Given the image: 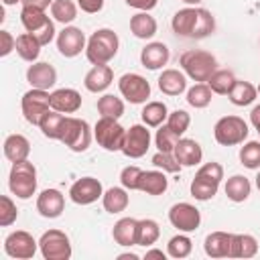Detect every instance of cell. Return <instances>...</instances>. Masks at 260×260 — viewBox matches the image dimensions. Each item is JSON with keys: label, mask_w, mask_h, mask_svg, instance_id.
I'll list each match as a JSON object with an SVG mask.
<instances>
[{"label": "cell", "mask_w": 260, "mask_h": 260, "mask_svg": "<svg viewBox=\"0 0 260 260\" xmlns=\"http://www.w3.org/2000/svg\"><path fill=\"white\" fill-rule=\"evenodd\" d=\"M20 110H22V116L28 124L39 126L43 116L51 110V93L47 89L30 87L20 100Z\"/></svg>", "instance_id": "ba28073f"}, {"label": "cell", "mask_w": 260, "mask_h": 260, "mask_svg": "<svg viewBox=\"0 0 260 260\" xmlns=\"http://www.w3.org/2000/svg\"><path fill=\"white\" fill-rule=\"evenodd\" d=\"M179 65L187 77L197 83H207V79L217 71V59L203 49H189L179 57Z\"/></svg>", "instance_id": "3957f363"}, {"label": "cell", "mask_w": 260, "mask_h": 260, "mask_svg": "<svg viewBox=\"0 0 260 260\" xmlns=\"http://www.w3.org/2000/svg\"><path fill=\"white\" fill-rule=\"evenodd\" d=\"M20 4H22V8H35V10H45L47 12V8H51L53 0H22Z\"/></svg>", "instance_id": "db71d44e"}, {"label": "cell", "mask_w": 260, "mask_h": 260, "mask_svg": "<svg viewBox=\"0 0 260 260\" xmlns=\"http://www.w3.org/2000/svg\"><path fill=\"white\" fill-rule=\"evenodd\" d=\"M77 6L87 14H98L104 8V0H77Z\"/></svg>", "instance_id": "816d5d0a"}, {"label": "cell", "mask_w": 260, "mask_h": 260, "mask_svg": "<svg viewBox=\"0 0 260 260\" xmlns=\"http://www.w3.org/2000/svg\"><path fill=\"white\" fill-rule=\"evenodd\" d=\"M104 195L102 181L95 177H81L69 187V199L77 205H89L95 203Z\"/></svg>", "instance_id": "5bb4252c"}, {"label": "cell", "mask_w": 260, "mask_h": 260, "mask_svg": "<svg viewBox=\"0 0 260 260\" xmlns=\"http://www.w3.org/2000/svg\"><path fill=\"white\" fill-rule=\"evenodd\" d=\"M191 195L197 199V201H209L217 195V189H219V183L209 179V177H203L199 173H195L193 181H191Z\"/></svg>", "instance_id": "4dcf8cb0"}, {"label": "cell", "mask_w": 260, "mask_h": 260, "mask_svg": "<svg viewBox=\"0 0 260 260\" xmlns=\"http://www.w3.org/2000/svg\"><path fill=\"white\" fill-rule=\"evenodd\" d=\"M51 18L47 16L45 10H35V8H22L20 10V22L26 32H37L41 26H45Z\"/></svg>", "instance_id": "60d3db41"}, {"label": "cell", "mask_w": 260, "mask_h": 260, "mask_svg": "<svg viewBox=\"0 0 260 260\" xmlns=\"http://www.w3.org/2000/svg\"><path fill=\"white\" fill-rule=\"evenodd\" d=\"M91 128L85 120L81 118H75V116H67V122H65V130H63V136H61V142L73 150V152H85L91 144Z\"/></svg>", "instance_id": "9c48e42d"}, {"label": "cell", "mask_w": 260, "mask_h": 260, "mask_svg": "<svg viewBox=\"0 0 260 260\" xmlns=\"http://www.w3.org/2000/svg\"><path fill=\"white\" fill-rule=\"evenodd\" d=\"M37 248H39V242L24 230H16V232H10L4 240V252L6 256L10 258H16V260H28L37 254Z\"/></svg>", "instance_id": "30bf717a"}, {"label": "cell", "mask_w": 260, "mask_h": 260, "mask_svg": "<svg viewBox=\"0 0 260 260\" xmlns=\"http://www.w3.org/2000/svg\"><path fill=\"white\" fill-rule=\"evenodd\" d=\"M98 112H100V118L118 120L124 116V102H122V98H116L114 93H104L98 100Z\"/></svg>", "instance_id": "d590c367"}, {"label": "cell", "mask_w": 260, "mask_h": 260, "mask_svg": "<svg viewBox=\"0 0 260 260\" xmlns=\"http://www.w3.org/2000/svg\"><path fill=\"white\" fill-rule=\"evenodd\" d=\"M130 203V195L126 187H110L102 195V205L108 213H122Z\"/></svg>", "instance_id": "83f0119b"}, {"label": "cell", "mask_w": 260, "mask_h": 260, "mask_svg": "<svg viewBox=\"0 0 260 260\" xmlns=\"http://www.w3.org/2000/svg\"><path fill=\"white\" fill-rule=\"evenodd\" d=\"M179 138H181V136H179L177 132H173L167 124H162V126H158L156 134H154V144H156V148L162 150V152H173L175 146H177V142H179Z\"/></svg>", "instance_id": "ee69618b"}, {"label": "cell", "mask_w": 260, "mask_h": 260, "mask_svg": "<svg viewBox=\"0 0 260 260\" xmlns=\"http://www.w3.org/2000/svg\"><path fill=\"white\" fill-rule=\"evenodd\" d=\"M39 250L45 260H69L73 250L69 236L61 230H47L39 238Z\"/></svg>", "instance_id": "52a82bcc"}, {"label": "cell", "mask_w": 260, "mask_h": 260, "mask_svg": "<svg viewBox=\"0 0 260 260\" xmlns=\"http://www.w3.org/2000/svg\"><path fill=\"white\" fill-rule=\"evenodd\" d=\"M256 95H258L256 85H252L250 81H242V79H236V83H234L232 91L228 93L230 102H232L234 106H240V108L250 106V104L256 100Z\"/></svg>", "instance_id": "836d02e7"}, {"label": "cell", "mask_w": 260, "mask_h": 260, "mask_svg": "<svg viewBox=\"0 0 260 260\" xmlns=\"http://www.w3.org/2000/svg\"><path fill=\"white\" fill-rule=\"evenodd\" d=\"M65 122H67V116H65V114H61V112H57V110H49V112L43 116L39 128H41V132H43L45 138L61 140L63 130H65Z\"/></svg>", "instance_id": "484cf974"}, {"label": "cell", "mask_w": 260, "mask_h": 260, "mask_svg": "<svg viewBox=\"0 0 260 260\" xmlns=\"http://www.w3.org/2000/svg\"><path fill=\"white\" fill-rule=\"evenodd\" d=\"M258 242L250 234H232V258H254Z\"/></svg>", "instance_id": "1f68e13d"}, {"label": "cell", "mask_w": 260, "mask_h": 260, "mask_svg": "<svg viewBox=\"0 0 260 260\" xmlns=\"http://www.w3.org/2000/svg\"><path fill=\"white\" fill-rule=\"evenodd\" d=\"M167 187H169V179H167L165 171H160V169L142 171L138 191H144L146 195H162L167 191Z\"/></svg>", "instance_id": "4316f807"}, {"label": "cell", "mask_w": 260, "mask_h": 260, "mask_svg": "<svg viewBox=\"0 0 260 260\" xmlns=\"http://www.w3.org/2000/svg\"><path fill=\"white\" fill-rule=\"evenodd\" d=\"M181 2H185L187 6H199L203 0H181Z\"/></svg>", "instance_id": "680465c9"}, {"label": "cell", "mask_w": 260, "mask_h": 260, "mask_svg": "<svg viewBox=\"0 0 260 260\" xmlns=\"http://www.w3.org/2000/svg\"><path fill=\"white\" fill-rule=\"evenodd\" d=\"M81 108V93L73 87H59L51 91V110L61 114H75Z\"/></svg>", "instance_id": "ac0fdd59"}, {"label": "cell", "mask_w": 260, "mask_h": 260, "mask_svg": "<svg viewBox=\"0 0 260 260\" xmlns=\"http://www.w3.org/2000/svg\"><path fill=\"white\" fill-rule=\"evenodd\" d=\"M225 195H228V199L230 201H234V203H242V201H246L248 197H250V193H252V183H250V179L248 177H244V175H232L228 181H225Z\"/></svg>", "instance_id": "f1b7e54d"}, {"label": "cell", "mask_w": 260, "mask_h": 260, "mask_svg": "<svg viewBox=\"0 0 260 260\" xmlns=\"http://www.w3.org/2000/svg\"><path fill=\"white\" fill-rule=\"evenodd\" d=\"M256 187H258V191H260V171H258V175H256Z\"/></svg>", "instance_id": "94428289"}, {"label": "cell", "mask_w": 260, "mask_h": 260, "mask_svg": "<svg viewBox=\"0 0 260 260\" xmlns=\"http://www.w3.org/2000/svg\"><path fill=\"white\" fill-rule=\"evenodd\" d=\"M41 43L37 41V37L35 35H30V32H22V35H18L16 37V53H18V57L22 59V61H28V63H35L37 59H39V55H41Z\"/></svg>", "instance_id": "d6a6232c"}, {"label": "cell", "mask_w": 260, "mask_h": 260, "mask_svg": "<svg viewBox=\"0 0 260 260\" xmlns=\"http://www.w3.org/2000/svg\"><path fill=\"white\" fill-rule=\"evenodd\" d=\"M26 81L30 83V87L49 91L57 83V71L53 65H49L45 61H35L26 69Z\"/></svg>", "instance_id": "2e32d148"}, {"label": "cell", "mask_w": 260, "mask_h": 260, "mask_svg": "<svg viewBox=\"0 0 260 260\" xmlns=\"http://www.w3.org/2000/svg\"><path fill=\"white\" fill-rule=\"evenodd\" d=\"M167 126H169L173 132H177L179 136H183V134L189 130V126H191V116H189V112H185V110H173V112H169Z\"/></svg>", "instance_id": "f6af8a7d"}, {"label": "cell", "mask_w": 260, "mask_h": 260, "mask_svg": "<svg viewBox=\"0 0 260 260\" xmlns=\"http://www.w3.org/2000/svg\"><path fill=\"white\" fill-rule=\"evenodd\" d=\"M112 236H114V242L118 246H124V248H130V246H136V238H138V219L134 217H120L114 228H112Z\"/></svg>", "instance_id": "603a6c76"}, {"label": "cell", "mask_w": 260, "mask_h": 260, "mask_svg": "<svg viewBox=\"0 0 260 260\" xmlns=\"http://www.w3.org/2000/svg\"><path fill=\"white\" fill-rule=\"evenodd\" d=\"M250 122H252V126L256 128V132H258V136H260V104L252 108V112H250Z\"/></svg>", "instance_id": "11a10c76"}, {"label": "cell", "mask_w": 260, "mask_h": 260, "mask_svg": "<svg viewBox=\"0 0 260 260\" xmlns=\"http://www.w3.org/2000/svg\"><path fill=\"white\" fill-rule=\"evenodd\" d=\"M124 2L128 6H132V8L140 10V12H148V10H152L158 4V0H124Z\"/></svg>", "instance_id": "f5cc1de1"}, {"label": "cell", "mask_w": 260, "mask_h": 260, "mask_svg": "<svg viewBox=\"0 0 260 260\" xmlns=\"http://www.w3.org/2000/svg\"><path fill=\"white\" fill-rule=\"evenodd\" d=\"M65 209V195L59 189H45L39 193L37 197V211L47 217V219H55L63 213Z\"/></svg>", "instance_id": "e0dca14e"}, {"label": "cell", "mask_w": 260, "mask_h": 260, "mask_svg": "<svg viewBox=\"0 0 260 260\" xmlns=\"http://www.w3.org/2000/svg\"><path fill=\"white\" fill-rule=\"evenodd\" d=\"M120 95L130 104H144L150 98V83L138 73H124L118 79Z\"/></svg>", "instance_id": "8fae6325"}, {"label": "cell", "mask_w": 260, "mask_h": 260, "mask_svg": "<svg viewBox=\"0 0 260 260\" xmlns=\"http://www.w3.org/2000/svg\"><path fill=\"white\" fill-rule=\"evenodd\" d=\"M169 57H171V51L165 43H158V41H152L148 43L142 51H140V63L142 67L150 69V71H156V69H162L167 63H169Z\"/></svg>", "instance_id": "d6986e66"}, {"label": "cell", "mask_w": 260, "mask_h": 260, "mask_svg": "<svg viewBox=\"0 0 260 260\" xmlns=\"http://www.w3.org/2000/svg\"><path fill=\"white\" fill-rule=\"evenodd\" d=\"M10 193L18 199H30L37 193V167L26 158L20 162H12L8 175Z\"/></svg>", "instance_id": "277c9868"}, {"label": "cell", "mask_w": 260, "mask_h": 260, "mask_svg": "<svg viewBox=\"0 0 260 260\" xmlns=\"http://www.w3.org/2000/svg\"><path fill=\"white\" fill-rule=\"evenodd\" d=\"M120 39L112 28H98L87 39L85 57L91 65H106L118 55Z\"/></svg>", "instance_id": "7a4b0ae2"}, {"label": "cell", "mask_w": 260, "mask_h": 260, "mask_svg": "<svg viewBox=\"0 0 260 260\" xmlns=\"http://www.w3.org/2000/svg\"><path fill=\"white\" fill-rule=\"evenodd\" d=\"M130 32L136 37V39H152L156 35V20L154 16H150L148 12H136L132 18H130Z\"/></svg>", "instance_id": "f546056e"}, {"label": "cell", "mask_w": 260, "mask_h": 260, "mask_svg": "<svg viewBox=\"0 0 260 260\" xmlns=\"http://www.w3.org/2000/svg\"><path fill=\"white\" fill-rule=\"evenodd\" d=\"M250 130L248 124L244 122V118L240 116H223L215 122L213 126V138L217 144L221 146H236L242 144L248 138Z\"/></svg>", "instance_id": "5b68a950"}, {"label": "cell", "mask_w": 260, "mask_h": 260, "mask_svg": "<svg viewBox=\"0 0 260 260\" xmlns=\"http://www.w3.org/2000/svg\"><path fill=\"white\" fill-rule=\"evenodd\" d=\"M191 250H193V242H191L189 236H185V232L173 236V238L169 240V244H167V254H169L171 258H177V260L187 258V256L191 254Z\"/></svg>", "instance_id": "b9f144b4"}, {"label": "cell", "mask_w": 260, "mask_h": 260, "mask_svg": "<svg viewBox=\"0 0 260 260\" xmlns=\"http://www.w3.org/2000/svg\"><path fill=\"white\" fill-rule=\"evenodd\" d=\"M258 43H260V39H258Z\"/></svg>", "instance_id": "be15d7a7"}, {"label": "cell", "mask_w": 260, "mask_h": 260, "mask_svg": "<svg viewBox=\"0 0 260 260\" xmlns=\"http://www.w3.org/2000/svg\"><path fill=\"white\" fill-rule=\"evenodd\" d=\"M118 260H138V256L134 252H126V254H120Z\"/></svg>", "instance_id": "6f0895ef"}, {"label": "cell", "mask_w": 260, "mask_h": 260, "mask_svg": "<svg viewBox=\"0 0 260 260\" xmlns=\"http://www.w3.org/2000/svg\"><path fill=\"white\" fill-rule=\"evenodd\" d=\"M158 89L165 93V95H181L183 91H187V77L183 71L179 69H165L160 75H158Z\"/></svg>", "instance_id": "cb8c5ba5"}, {"label": "cell", "mask_w": 260, "mask_h": 260, "mask_svg": "<svg viewBox=\"0 0 260 260\" xmlns=\"http://www.w3.org/2000/svg\"><path fill=\"white\" fill-rule=\"evenodd\" d=\"M93 138L104 150L116 152V150H122L124 146L126 128H122L120 122L114 118H100L93 126Z\"/></svg>", "instance_id": "8992f818"}, {"label": "cell", "mask_w": 260, "mask_h": 260, "mask_svg": "<svg viewBox=\"0 0 260 260\" xmlns=\"http://www.w3.org/2000/svg\"><path fill=\"white\" fill-rule=\"evenodd\" d=\"M152 165L156 169L165 171V173H181V169H183L181 162L175 158L173 152H162V150H158L156 154H152Z\"/></svg>", "instance_id": "bcb514c9"}, {"label": "cell", "mask_w": 260, "mask_h": 260, "mask_svg": "<svg viewBox=\"0 0 260 260\" xmlns=\"http://www.w3.org/2000/svg\"><path fill=\"white\" fill-rule=\"evenodd\" d=\"M169 221L173 228H177L179 232H195L201 223V213L195 205L187 203V201H181V203H175L171 209H169Z\"/></svg>", "instance_id": "4fadbf2b"}, {"label": "cell", "mask_w": 260, "mask_h": 260, "mask_svg": "<svg viewBox=\"0 0 260 260\" xmlns=\"http://www.w3.org/2000/svg\"><path fill=\"white\" fill-rule=\"evenodd\" d=\"M256 89H258V93H260V83H258V85H256Z\"/></svg>", "instance_id": "6125c7cd"}, {"label": "cell", "mask_w": 260, "mask_h": 260, "mask_svg": "<svg viewBox=\"0 0 260 260\" xmlns=\"http://www.w3.org/2000/svg\"><path fill=\"white\" fill-rule=\"evenodd\" d=\"M51 16H53V20H57L65 26L77 18V4L73 0H53Z\"/></svg>", "instance_id": "f35d334b"}, {"label": "cell", "mask_w": 260, "mask_h": 260, "mask_svg": "<svg viewBox=\"0 0 260 260\" xmlns=\"http://www.w3.org/2000/svg\"><path fill=\"white\" fill-rule=\"evenodd\" d=\"M112 81H114V71H112V67L108 63L106 65H93L83 77V85L91 93L106 91L112 85Z\"/></svg>", "instance_id": "ffe728a7"}, {"label": "cell", "mask_w": 260, "mask_h": 260, "mask_svg": "<svg viewBox=\"0 0 260 260\" xmlns=\"http://www.w3.org/2000/svg\"><path fill=\"white\" fill-rule=\"evenodd\" d=\"M203 250L209 258H232V234L211 232L205 236Z\"/></svg>", "instance_id": "7402d4cb"}, {"label": "cell", "mask_w": 260, "mask_h": 260, "mask_svg": "<svg viewBox=\"0 0 260 260\" xmlns=\"http://www.w3.org/2000/svg\"><path fill=\"white\" fill-rule=\"evenodd\" d=\"M236 83V75L230 71V69H217L209 79H207V85L211 87L213 93L217 95H228L232 91Z\"/></svg>", "instance_id": "74e56055"}, {"label": "cell", "mask_w": 260, "mask_h": 260, "mask_svg": "<svg viewBox=\"0 0 260 260\" xmlns=\"http://www.w3.org/2000/svg\"><path fill=\"white\" fill-rule=\"evenodd\" d=\"M175 158L181 162V167H195L201 162L203 158V150H201V144L195 140V138H179L175 150H173Z\"/></svg>", "instance_id": "44dd1931"}, {"label": "cell", "mask_w": 260, "mask_h": 260, "mask_svg": "<svg viewBox=\"0 0 260 260\" xmlns=\"http://www.w3.org/2000/svg\"><path fill=\"white\" fill-rule=\"evenodd\" d=\"M30 35H35V37H37V41L45 47V45H49V43L55 39V22H53V20H49L45 26H41L37 32H30Z\"/></svg>", "instance_id": "f907efd6"}, {"label": "cell", "mask_w": 260, "mask_h": 260, "mask_svg": "<svg viewBox=\"0 0 260 260\" xmlns=\"http://www.w3.org/2000/svg\"><path fill=\"white\" fill-rule=\"evenodd\" d=\"M171 28L175 35L183 39H205L215 30V18L209 10L201 6H187L175 12L171 20Z\"/></svg>", "instance_id": "6da1fadb"}, {"label": "cell", "mask_w": 260, "mask_h": 260, "mask_svg": "<svg viewBox=\"0 0 260 260\" xmlns=\"http://www.w3.org/2000/svg\"><path fill=\"white\" fill-rule=\"evenodd\" d=\"M150 140H152V136H150V130L146 124H132L126 130L124 146L120 152H124L128 158H140L150 148Z\"/></svg>", "instance_id": "7c38bea8"}, {"label": "cell", "mask_w": 260, "mask_h": 260, "mask_svg": "<svg viewBox=\"0 0 260 260\" xmlns=\"http://www.w3.org/2000/svg\"><path fill=\"white\" fill-rule=\"evenodd\" d=\"M240 162L250 171L260 169V140H250L240 148Z\"/></svg>", "instance_id": "7bdbcfd3"}, {"label": "cell", "mask_w": 260, "mask_h": 260, "mask_svg": "<svg viewBox=\"0 0 260 260\" xmlns=\"http://www.w3.org/2000/svg\"><path fill=\"white\" fill-rule=\"evenodd\" d=\"M167 256H169V254L162 252V250H158V248H150V250H146V254H144L146 260H150V258H160V260H165Z\"/></svg>", "instance_id": "9f6ffc18"}, {"label": "cell", "mask_w": 260, "mask_h": 260, "mask_svg": "<svg viewBox=\"0 0 260 260\" xmlns=\"http://www.w3.org/2000/svg\"><path fill=\"white\" fill-rule=\"evenodd\" d=\"M211 95H213V91L207 83H195L193 87L187 89V104L195 110H201L211 104Z\"/></svg>", "instance_id": "ab89813d"}, {"label": "cell", "mask_w": 260, "mask_h": 260, "mask_svg": "<svg viewBox=\"0 0 260 260\" xmlns=\"http://www.w3.org/2000/svg\"><path fill=\"white\" fill-rule=\"evenodd\" d=\"M85 47H87L85 35L77 26H63V30L57 35V49L67 59L77 57L81 51H85Z\"/></svg>", "instance_id": "9a60e30c"}, {"label": "cell", "mask_w": 260, "mask_h": 260, "mask_svg": "<svg viewBox=\"0 0 260 260\" xmlns=\"http://www.w3.org/2000/svg\"><path fill=\"white\" fill-rule=\"evenodd\" d=\"M140 116H142V122H144L148 128H158V126H162V122H167V118H169V108H167L165 102H148V104L142 108Z\"/></svg>", "instance_id": "e575fe53"}, {"label": "cell", "mask_w": 260, "mask_h": 260, "mask_svg": "<svg viewBox=\"0 0 260 260\" xmlns=\"http://www.w3.org/2000/svg\"><path fill=\"white\" fill-rule=\"evenodd\" d=\"M12 51H16V39L10 35V30L2 28L0 30V57L10 55Z\"/></svg>", "instance_id": "681fc988"}, {"label": "cell", "mask_w": 260, "mask_h": 260, "mask_svg": "<svg viewBox=\"0 0 260 260\" xmlns=\"http://www.w3.org/2000/svg\"><path fill=\"white\" fill-rule=\"evenodd\" d=\"M160 238V228L154 219L146 217V219H138V238H136V246H144L150 248L152 244H156V240Z\"/></svg>", "instance_id": "8d00e7d4"}, {"label": "cell", "mask_w": 260, "mask_h": 260, "mask_svg": "<svg viewBox=\"0 0 260 260\" xmlns=\"http://www.w3.org/2000/svg\"><path fill=\"white\" fill-rule=\"evenodd\" d=\"M2 148H4V156H6L10 162L26 160L28 154H30V142H28V138L22 136V134H10V136H6Z\"/></svg>", "instance_id": "d4e9b609"}, {"label": "cell", "mask_w": 260, "mask_h": 260, "mask_svg": "<svg viewBox=\"0 0 260 260\" xmlns=\"http://www.w3.org/2000/svg\"><path fill=\"white\" fill-rule=\"evenodd\" d=\"M16 217H18L16 203L8 195H0V225L8 228V225H12L16 221Z\"/></svg>", "instance_id": "7dc6e473"}, {"label": "cell", "mask_w": 260, "mask_h": 260, "mask_svg": "<svg viewBox=\"0 0 260 260\" xmlns=\"http://www.w3.org/2000/svg\"><path fill=\"white\" fill-rule=\"evenodd\" d=\"M140 177H142V169L136 167V165H128V167H124L122 173H120V183H122V187H126L128 191H138Z\"/></svg>", "instance_id": "c3c4849f"}, {"label": "cell", "mask_w": 260, "mask_h": 260, "mask_svg": "<svg viewBox=\"0 0 260 260\" xmlns=\"http://www.w3.org/2000/svg\"><path fill=\"white\" fill-rule=\"evenodd\" d=\"M16 2H22V0H2L4 6H12V4H16Z\"/></svg>", "instance_id": "91938a15"}]
</instances>
